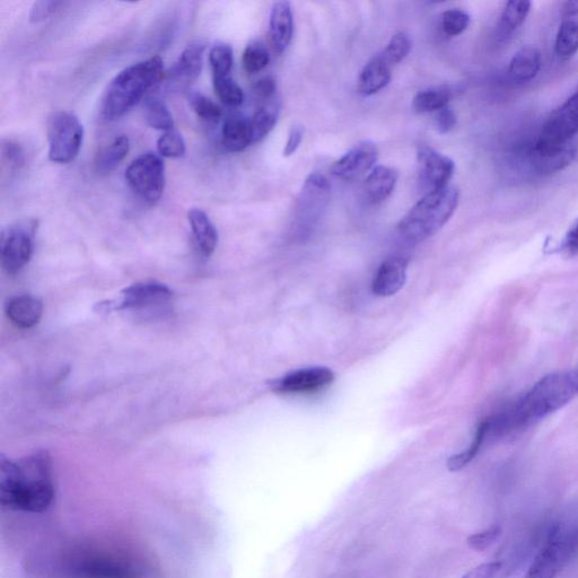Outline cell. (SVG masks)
I'll list each match as a JSON object with an SVG mask.
<instances>
[{"label":"cell","instance_id":"cell-1","mask_svg":"<svg viewBox=\"0 0 578 578\" xmlns=\"http://www.w3.org/2000/svg\"><path fill=\"white\" fill-rule=\"evenodd\" d=\"M578 396V366L572 371L546 375L501 413L485 419L487 440L523 431L564 408Z\"/></svg>","mask_w":578,"mask_h":578},{"label":"cell","instance_id":"cell-2","mask_svg":"<svg viewBox=\"0 0 578 578\" xmlns=\"http://www.w3.org/2000/svg\"><path fill=\"white\" fill-rule=\"evenodd\" d=\"M56 488L51 458L39 451L12 461L0 460V505L4 509L41 514L54 504Z\"/></svg>","mask_w":578,"mask_h":578},{"label":"cell","instance_id":"cell-3","mask_svg":"<svg viewBox=\"0 0 578 578\" xmlns=\"http://www.w3.org/2000/svg\"><path fill=\"white\" fill-rule=\"evenodd\" d=\"M163 60L159 56L140 61L120 72L105 91L100 107L104 121H115L133 109L145 94L162 80Z\"/></svg>","mask_w":578,"mask_h":578},{"label":"cell","instance_id":"cell-4","mask_svg":"<svg viewBox=\"0 0 578 578\" xmlns=\"http://www.w3.org/2000/svg\"><path fill=\"white\" fill-rule=\"evenodd\" d=\"M459 204V190L448 186L431 190L409 210L398 225L402 238L419 243L439 233Z\"/></svg>","mask_w":578,"mask_h":578},{"label":"cell","instance_id":"cell-5","mask_svg":"<svg viewBox=\"0 0 578 578\" xmlns=\"http://www.w3.org/2000/svg\"><path fill=\"white\" fill-rule=\"evenodd\" d=\"M523 578H556L578 554V524L555 523Z\"/></svg>","mask_w":578,"mask_h":578},{"label":"cell","instance_id":"cell-6","mask_svg":"<svg viewBox=\"0 0 578 578\" xmlns=\"http://www.w3.org/2000/svg\"><path fill=\"white\" fill-rule=\"evenodd\" d=\"M67 578H143L128 558L108 550L82 549L64 560Z\"/></svg>","mask_w":578,"mask_h":578},{"label":"cell","instance_id":"cell-7","mask_svg":"<svg viewBox=\"0 0 578 578\" xmlns=\"http://www.w3.org/2000/svg\"><path fill=\"white\" fill-rule=\"evenodd\" d=\"M49 160L58 164L73 162L80 154L84 127L74 113L57 111L48 120Z\"/></svg>","mask_w":578,"mask_h":578},{"label":"cell","instance_id":"cell-8","mask_svg":"<svg viewBox=\"0 0 578 578\" xmlns=\"http://www.w3.org/2000/svg\"><path fill=\"white\" fill-rule=\"evenodd\" d=\"M125 178L135 195L147 205H155L165 188V165L161 156L145 153L128 166Z\"/></svg>","mask_w":578,"mask_h":578},{"label":"cell","instance_id":"cell-9","mask_svg":"<svg viewBox=\"0 0 578 578\" xmlns=\"http://www.w3.org/2000/svg\"><path fill=\"white\" fill-rule=\"evenodd\" d=\"M38 223L34 220L17 222L2 234L0 257L8 275H15L29 264L34 250L35 231Z\"/></svg>","mask_w":578,"mask_h":578},{"label":"cell","instance_id":"cell-10","mask_svg":"<svg viewBox=\"0 0 578 578\" xmlns=\"http://www.w3.org/2000/svg\"><path fill=\"white\" fill-rule=\"evenodd\" d=\"M173 293L168 286L157 282H143L131 285L120 293L115 302L105 303L110 310H138L168 302Z\"/></svg>","mask_w":578,"mask_h":578},{"label":"cell","instance_id":"cell-11","mask_svg":"<svg viewBox=\"0 0 578 578\" xmlns=\"http://www.w3.org/2000/svg\"><path fill=\"white\" fill-rule=\"evenodd\" d=\"M378 159L379 150L374 143H358L331 166V173L341 180L356 181L370 174Z\"/></svg>","mask_w":578,"mask_h":578},{"label":"cell","instance_id":"cell-12","mask_svg":"<svg viewBox=\"0 0 578 578\" xmlns=\"http://www.w3.org/2000/svg\"><path fill=\"white\" fill-rule=\"evenodd\" d=\"M335 373L327 367H309L289 373L273 384L279 394H309L326 389L334 383Z\"/></svg>","mask_w":578,"mask_h":578},{"label":"cell","instance_id":"cell-13","mask_svg":"<svg viewBox=\"0 0 578 578\" xmlns=\"http://www.w3.org/2000/svg\"><path fill=\"white\" fill-rule=\"evenodd\" d=\"M578 133V91L547 120L539 139L541 143L569 142Z\"/></svg>","mask_w":578,"mask_h":578},{"label":"cell","instance_id":"cell-14","mask_svg":"<svg viewBox=\"0 0 578 578\" xmlns=\"http://www.w3.org/2000/svg\"><path fill=\"white\" fill-rule=\"evenodd\" d=\"M577 148L572 140L565 143L538 142L531 152L533 169L540 174H553L567 168L574 161Z\"/></svg>","mask_w":578,"mask_h":578},{"label":"cell","instance_id":"cell-15","mask_svg":"<svg viewBox=\"0 0 578 578\" xmlns=\"http://www.w3.org/2000/svg\"><path fill=\"white\" fill-rule=\"evenodd\" d=\"M205 50L204 41L196 40L189 43L168 74L172 86H187L197 80L203 70Z\"/></svg>","mask_w":578,"mask_h":578},{"label":"cell","instance_id":"cell-16","mask_svg":"<svg viewBox=\"0 0 578 578\" xmlns=\"http://www.w3.org/2000/svg\"><path fill=\"white\" fill-rule=\"evenodd\" d=\"M420 172L432 190L449 186L455 165L449 156L436 152L431 147H420L417 154Z\"/></svg>","mask_w":578,"mask_h":578},{"label":"cell","instance_id":"cell-17","mask_svg":"<svg viewBox=\"0 0 578 578\" xmlns=\"http://www.w3.org/2000/svg\"><path fill=\"white\" fill-rule=\"evenodd\" d=\"M408 261L390 258L384 261L376 273L372 289L376 296L390 297L397 294L407 282Z\"/></svg>","mask_w":578,"mask_h":578},{"label":"cell","instance_id":"cell-18","mask_svg":"<svg viewBox=\"0 0 578 578\" xmlns=\"http://www.w3.org/2000/svg\"><path fill=\"white\" fill-rule=\"evenodd\" d=\"M294 31L292 6L288 2L273 5L269 19V38L271 47L280 55L291 43Z\"/></svg>","mask_w":578,"mask_h":578},{"label":"cell","instance_id":"cell-19","mask_svg":"<svg viewBox=\"0 0 578 578\" xmlns=\"http://www.w3.org/2000/svg\"><path fill=\"white\" fill-rule=\"evenodd\" d=\"M399 173L389 166H375L363 183L364 196L370 204L378 205L387 200L397 186Z\"/></svg>","mask_w":578,"mask_h":578},{"label":"cell","instance_id":"cell-20","mask_svg":"<svg viewBox=\"0 0 578 578\" xmlns=\"http://www.w3.org/2000/svg\"><path fill=\"white\" fill-rule=\"evenodd\" d=\"M391 81V65L383 55L372 58L365 65L357 82V90L363 96L379 93Z\"/></svg>","mask_w":578,"mask_h":578},{"label":"cell","instance_id":"cell-21","mask_svg":"<svg viewBox=\"0 0 578 578\" xmlns=\"http://www.w3.org/2000/svg\"><path fill=\"white\" fill-rule=\"evenodd\" d=\"M43 313L42 302L30 295L14 297L6 305V314L17 328L29 329L37 326Z\"/></svg>","mask_w":578,"mask_h":578},{"label":"cell","instance_id":"cell-22","mask_svg":"<svg viewBox=\"0 0 578 578\" xmlns=\"http://www.w3.org/2000/svg\"><path fill=\"white\" fill-rule=\"evenodd\" d=\"M188 220L198 248L204 256H212L218 243V233L209 216L199 208L191 209Z\"/></svg>","mask_w":578,"mask_h":578},{"label":"cell","instance_id":"cell-23","mask_svg":"<svg viewBox=\"0 0 578 578\" xmlns=\"http://www.w3.org/2000/svg\"><path fill=\"white\" fill-rule=\"evenodd\" d=\"M222 143L231 153L242 152L253 144L251 120L240 116L227 119L222 130Z\"/></svg>","mask_w":578,"mask_h":578},{"label":"cell","instance_id":"cell-24","mask_svg":"<svg viewBox=\"0 0 578 578\" xmlns=\"http://www.w3.org/2000/svg\"><path fill=\"white\" fill-rule=\"evenodd\" d=\"M541 54L537 48L527 46L516 52L510 64V75L514 81L528 82L538 75Z\"/></svg>","mask_w":578,"mask_h":578},{"label":"cell","instance_id":"cell-25","mask_svg":"<svg viewBox=\"0 0 578 578\" xmlns=\"http://www.w3.org/2000/svg\"><path fill=\"white\" fill-rule=\"evenodd\" d=\"M130 151L129 138L121 135L112 140V142L103 147L96 155L95 170L100 174H109L124 161Z\"/></svg>","mask_w":578,"mask_h":578},{"label":"cell","instance_id":"cell-26","mask_svg":"<svg viewBox=\"0 0 578 578\" xmlns=\"http://www.w3.org/2000/svg\"><path fill=\"white\" fill-rule=\"evenodd\" d=\"M144 116L148 126L156 130H173L174 119L168 105L159 98H148L144 104Z\"/></svg>","mask_w":578,"mask_h":578},{"label":"cell","instance_id":"cell-27","mask_svg":"<svg viewBox=\"0 0 578 578\" xmlns=\"http://www.w3.org/2000/svg\"><path fill=\"white\" fill-rule=\"evenodd\" d=\"M556 54L565 60L572 58L578 51V21L568 19L557 34Z\"/></svg>","mask_w":578,"mask_h":578},{"label":"cell","instance_id":"cell-28","mask_svg":"<svg viewBox=\"0 0 578 578\" xmlns=\"http://www.w3.org/2000/svg\"><path fill=\"white\" fill-rule=\"evenodd\" d=\"M486 441L487 425L485 420H483V422H481L478 426L474 441H472L469 448L466 451L453 455V457L449 459L448 469L454 472L460 471L464 467H467L468 464L477 457V454L481 448H483V445Z\"/></svg>","mask_w":578,"mask_h":578},{"label":"cell","instance_id":"cell-29","mask_svg":"<svg viewBox=\"0 0 578 578\" xmlns=\"http://www.w3.org/2000/svg\"><path fill=\"white\" fill-rule=\"evenodd\" d=\"M450 91L433 89L419 92L414 99L413 107L419 113L437 112L446 107L450 101Z\"/></svg>","mask_w":578,"mask_h":578},{"label":"cell","instance_id":"cell-30","mask_svg":"<svg viewBox=\"0 0 578 578\" xmlns=\"http://www.w3.org/2000/svg\"><path fill=\"white\" fill-rule=\"evenodd\" d=\"M518 560H495V562L481 564L472 568L462 578H507L516 568Z\"/></svg>","mask_w":578,"mask_h":578},{"label":"cell","instance_id":"cell-31","mask_svg":"<svg viewBox=\"0 0 578 578\" xmlns=\"http://www.w3.org/2000/svg\"><path fill=\"white\" fill-rule=\"evenodd\" d=\"M233 61V49L226 43H216L209 51V63L214 78L231 76Z\"/></svg>","mask_w":578,"mask_h":578},{"label":"cell","instance_id":"cell-32","mask_svg":"<svg viewBox=\"0 0 578 578\" xmlns=\"http://www.w3.org/2000/svg\"><path fill=\"white\" fill-rule=\"evenodd\" d=\"M214 89L218 99L229 107H240L244 101V94L232 76L214 78Z\"/></svg>","mask_w":578,"mask_h":578},{"label":"cell","instance_id":"cell-33","mask_svg":"<svg viewBox=\"0 0 578 578\" xmlns=\"http://www.w3.org/2000/svg\"><path fill=\"white\" fill-rule=\"evenodd\" d=\"M270 61L268 49L264 43L253 41L244 50L243 67L249 74H256L264 70Z\"/></svg>","mask_w":578,"mask_h":578},{"label":"cell","instance_id":"cell-34","mask_svg":"<svg viewBox=\"0 0 578 578\" xmlns=\"http://www.w3.org/2000/svg\"><path fill=\"white\" fill-rule=\"evenodd\" d=\"M188 101L200 119L210 122V124H216L222 118V109L204 94L192 92L188 95Z\"/></svg>","mask_w":578,"mask_h":578},{"label":"cell","instance_id":"cell-35","mask_svg":"<svg viewBox=\"0 0 578 578\" xmlns=\"http://www.w3.org/2000/svg\"><path fill=\"white\" fill-rule=\"evenodd\" d=\"M277 112L274 108H261L251 120L252 140L258 143L266 138L276 126Z\"/></svg>","mask_w":578,"mask_h":578},{"label":"cell","instance_id":"cell-36","mask_svg":"<svg viewBox=\"0 0 578 578\" xmlns=\"http://www.w3.org/2000/svg\"><path fill=\"white\" fill-rule=\"evenodd\" d=\"M157 151H159L161 156L168 157V159H180V157L185 156L187 151L185 139L178 131H166L157 140Z\"/></svg>","mask_w":578,"mask_h":578},{"label":"cell","instance_id":"cell-37","mask_svg":"<svg viewBox=\"0 0 578 578\" xmlns=\"http://www.w3.org/2000/svg\"><path fill=\"white\" fill-rule=\"evenodd\" d=\"M411 48H413V43H411L409 35L405 32H399L393 35L382 55L392 66L405 60L410 54Z\"/></svg>","mask_w":578,"mask_h":578},{"label":"cell","instance_id":"cell-38","mask_svg":"<svg viewBox=\"0 0 578 578\" xmlns=\"http://www.w3.org/2000/svg\"><path fill=\"white\" fill-rule=\"evenodd\" d=\"M470 23V16L460 8H453L443 13L442 28L450 37H457L467 30Z\"/></svg>","mask_w":578,"mask_h":578},{"label":"cell","instance_id":"cell-39","mask_svg":"<svg viewBox=\"0 0 578 578\" xmlns=\"http://www.w3.org/2000/svg\"><path fill=\"white\" fill-rule=\"evenodd\" d=\"M530 11V2H515L514 0V2L506 3L502 14V22L505 28L511 30L519 28L527 20Z\"/></svg>","mask_w":578,"mask_h":578},{"label":"cell","instance_id":"cell-40","mask_svg":"<svg viewBox=\"0 0 578 578\" xmlns=\"http://www.w3.org/2000/svg\"><path fill=\"white\" fill-rule=\"evenodd\" d=\"M3 165L10 171H20L25 164V152L23 147L14 140H4L2 144Z\"/></svg>","mask_w":578,"mask_h":578},{"label":"cell","instance_id":"cell-41","mask_svg":"<svg viewBox=\"0 0 578 578\" xmlns=\"http://www.w3.org/2000/svg\"><path fill=\"white\" fill-rule=\"evenodd\" d=\"M502 536V529L499 525H493L484 531L472 534L468 538V546L476 551H484L492 547L495 542Z\"/></svg>","mask_w":578,"mask_h":578},{"label":"cell","instance_id":"cell-42","mask_svg":"<svg viewBox=\"0 0 578 578\" xmlns=\"http://www.w3.org/2000/svg\"><path fill=\"white\" fill-rule=\"evenodd\" d=\"M63 4L64 3L61 2H55V0H41V2H35L30 11V21L32 23L46 21L48 17L54 14Z\"/></svg>","mask_w":578,"mask_h":578},{"label":"cell","instance_id":"cell-43","mask_svg":"<svg viewBox=\"0 0 578 578\" xmlns=\"http://www.w3.org/2000/svg\"><path fill=\"white\" fill-rule=\"evenodd\" d=\"M457 125V117H455L454 112L446 107L440 111H437L435 118V127L439 130L441 134H448Z\"/></svg>","mask_w":578,"mask_h":578},{"label":"cell","instance_id":"cell-44","mask_svg":"<svg viewBox=\"0 0 578 578\" xmlns=\"http://www.w3.org/2000/svg\"><path fill=\"white\" fill-rule=\"evenodd\" d=\"M560 252L567 257L578 255V220L567 232L562 245H560Z\"/></svg>","mask_w":578,"mask_h":578},{"label":"cell","instance_id":"cell-45","mask_svg":"<svg viewBox=\"0 0 578 578\" xmlns=\"http://www.w3.org/2000/svg\"><path fill=\"white\" fill-rule=\"evenodd\" d=\"M304 130L300 126L293 127L291 133L288 135V139L284 148V156H292L299 150L303 140Z\"/></svg>","mask_w":578,"mask_h":578},{"label":"cell","instance_id":"cell-46","mask_svg":"<svg viewBox=\"0 0 578 578\" xmlns=\"http://www.w3.org/2000/svg\"><path fill=\"white\" fill-rule=\"evenodd\" d=\"M276 83L271 77L261 78L255 85V93L259 99H270L276 92Z\"/></svg>","mask_w":578,"mask_h":578},{"label":"cell","instance_id":"cell-47","mask_svg":"<svg viewBox=\"0 0 578 578\" xmlns=\"http://www.w3.org/2000/svg\"><path fill=\"white\" fill-rule=\"evenodd\" d=\"M563 13L567 17V19H571V17L576 16L578 14V2H567L563 6Z\"/></svg>","mask_w":578,"mask_h":578},{"label":"cell","instance_id":"cell-48","mask_svg":"<svg viewBox=\"0 0 578 578\" xmlns=\"http://www.w3.org/2000/svg\"><path fill=\"white\" fill-rule=\"evenodd\" d=\"M576 91H578V87H577V90H576Z\"/></svg>","mask_w":578,"mask_h":578}]
</instances>
